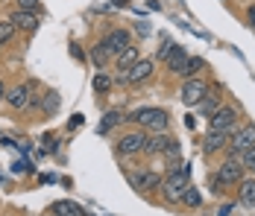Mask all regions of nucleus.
Wrapping results in <instances>:
<instances>
[{
  "instance_id": "c85d7f7f",
  "label": "nucleus",
  "mask_w": 255,
  "mask_h": 216,
  "mask_svg": "<svg viewBox=\"0 0 255 216\" xmlns=\"http://www.w3.org/2000/svg\"><path fill=\"white\" fill-rule=\"evenodd\" d=\"M247 18H250V24L255 26V6H250V9H247Z\"/></svg>"
},
{
  "instance_id": "393cba45",
  "label": "nucleus",
  "mask_w": 255,
  "mask_h": 216,
  "mask_svg": "<svg viewBox=\"0 0 255 216\" xmlns=\"http://www.w3.org/2000/svg\"><path fill=\"white\" fill-rule=\"evenodd\" d=\"M12 35H15V26H12V21H0V44H6Z\"/></svg>"
},
{
  "instance_id": "2eb2a0df",
  "label": "nucleus",
  "mask_w": 255,
  "mask_h": 216,
  "mask_svg": "<svg viewBox=\"0 0 255 216\" xmlns=\"http://www.w3.org/2000/svg\"><path fill=\"white\" fill-rule=\"evenodd\" d=\"M115 62H118V71H129V68L138 62V47H132V44H129L127 50H121V53L115 56Z\"/></svg>"
},
{
  "instance_id": "a878e982",
  "label": "nucleus",
  "mask_w": 255,
  "mask_h": 216,
  "mask_svg": "<svg viewBox=\"0 0 255 216\" xmlns=\"http://www.w3.org/2000/svg\"><path fill=\"white\" fill-rule=\"evenodd\" d=\"M241 158H244V164L250 167V164H255V146H250L247 152H241Z\"/></svg>"
},
{
  "instance_id": "6ab92c4d",
  "label": "nucleus",
  "mask_w": 255,
  "mask_h": 216,
  "mask_svg": "<svg viewBox=\"0 0 255 216\" xmlns=\"http://www.w3.org/2000/svg\"><path fill=\"white\" fill-rule=\"evenodd\" d=\"M197 105L203 108V114H205V117H211V114H214V111L220 108V99H217V94H205L203 99L197 102Z\"/></svg>"
},
{
  "instance_id": "f3484780",
  "label": "nucleus",
  "mask_w": 255,
  "mask_h": 216,
  "mask_svg": "<svg viewBox=\"0 0 255 216\" xmlns=\"http://www.w3.org/2000/svg\"><path fill=\"white\" fill-rule=\"evenodd\" d=\"M85 211L79 208V205H74V202H56L53 205V216H82Z\"/></svg>"
},
{
  "instance_id": "412c9836",
  "label": "nucleus",
  "mask_w": 255,
  "mask_h": 216,
  "mask_svg": "<svg viewBox=\"0 0 255 216\" xmlns=\"http://www.w3.org/2000/svg\"><path fill=\"white\" fill-rule=\"evenodd\" d=\"M91 85H94V91H97V94H106V91H109V88H112V79H109V76H106V73H97V76H94V82H91Z\"/></svg>"
},
{
  "instance_id": "4468645a",
  "label": "nucleus",
  "mask_w": 255,
  "mask_h": 216,
  "mask_svg": "<svg viewBox=\"0 0 255 216\" xmlns=\"http://www.w3.org/2000/svg\"><path fill=\"white\" fill-rule=\"evenodd\" d=\"M164 62H167L170 73H182L185 62H188V53H185V47H173V50H170V56H167Z\"/></svg>"
},
{
  "instance_id": "0eeeda50",
  "label": "nucleus",
  "mask_w": 255,
  "mask_h": 216,
  "mask_svg": "<svg viewBox=\"0 0 255 216\" xmlns=\"http://www.w3.org/2000/svg\"><path fill=\"white\" fill-rule=\"evenodd\" d=\"M144 144H147L144 132H129L118 141V152L121 155H138V152H144Z\"/></svg>"
},
{
  "instance_id": "9b49d317",
  "label": "nucleus",
  "mask_w": 255,
  "mask_h": 216,
  "mask_svg": "<svg viewBox=\"0 0 255 216\" xmlns=\"http://www.w3.org/2000/svg\"><path fill=\"white\" fill-rule=\"evenodd\" d=\"M129 181H132L135 190H153V187H161V178H158L155 172H135V175H129Z\"/></svg>"
},
{
  "instance_id": "2f4dec72",
  "label": "nucleus",
  "mask_w": 255,
  "mask_h": 216,
  "mask_svg": "<svg viewBox=\"0 0 255 216\" xmlns=\"http://www.w3.org/2000/svg\"><path fill=\"white\" fill-rule=\"evenodd\" d=\"M82 216H91V214H82Z\"/></svg>"
},
{
  "instance_id": "39448f33",
  "label": "nucleus",
  "mask_w": 255,
  "mask_h": 216,
  "mask_svg": "<svg viewBox=\"0 0 255 216\" xmlns=\"http://www.w3.org/2000/svg\"><path fill=\"white\" fill-rule=\"evenodd\" d=\"M250 146H255V126H244V129L235 132V141L229 144V155L241 158V152H247Z\"/></svg>"
},
{
  "instance_id": "f8f14e48",
  "label": "nucleus",
  "mask_w": 255,
  "mask_h": 216,
  "mask_svg": "<svg viewBox=\"0 0 255 216\" xmlns=\"http://www.w3.org/2000/svg\"><path fill=\"white\" fill-rule=\"evenodd\" d=\"M12 26L15 29H35L38 26V18H35V12H29V9H18V12H12Z\"/></svg>"
},
{
  "instance_id": "ddd939ff",
  "label": "nucleus",
  "mask_w": 255,
  "mask_h": 216,
  "mask_svg": "<svg viewBox=\"0 0 255 216\" xmlns=\"http://www.w3.org/2000/svg\"><path fill=\"white\" fill-rule=\"evenodd\" d=\"M170 141H173V138H167L164 132H158L155 138H147V144H144V152H150V155H161V152L170 146Z\"/></svg>"
},
{
  "instance_id": "4be33fe9",
  "label": "nucleus",
  "mask_w": 255,
  "mask_h": 216,
  "mask_svg": "<svg viewBox=\"0 0 255 216\" xmlns=\"http://www.w3.org/2000/svg\"><path fill=\"white\" fill-rule=\"evenodd\" d=\"M182 202H185V205H191V208H197L203 199H200V193H197L194 187H191V184H188V187H185V193H182Z\"/></svg>"
},
{
  "instance_id": "423d86ee",
  "label": "nucleus",
  "mask_w": 255,
  "mask_h": 216,
  "mask_svg": "<svg viewBox=\"0 0 255 216\" xmlns=\"http://www.w3.org/2000/svg\"><path fill=\"white\" fill-rule=\"evenodd\" d=\"M129 44H132V41H129V32H127V29H112V32H109V35L100 41V47L106 50L109 56H118V53H121V50H127Z\"/></svg>"
},
{
  "instance_id": "b1692460",
  "label": "nucleus",
  "mask_w": 255,
  "mask_h": 216,
  "mask_svg": "<svg viewBox=\"0 0 255 216\" xmlns=\"http://www.w3.org/2000/svg\"><path fill=\"white\" fill-rule=\"evenodd\" d=\"M91 62H94V65H97V68H103V65H106V62H109V53H106V50H103L100 44H97V47L91 50Z\"/></svg>"
},
{
  "instance_id": "7c9ffc66",
  "label": "nucleus",
  "mask_w": 255,
  "mask_h": 216,
  "mask_svg": "<svg viewBox=\"0 0 255 216\" xmlns=\"http://www.w3.org/2000/svg\"><path fill=\"white\" fill-rule=\"evenodd\" d=\"M250 167H253V172H255V164H250Z\"/></svg>"
},
{
  "instance_id": "dca6fc26",
  "label": "nucleus",
  "mask_w": 255,
  "mask_h": 216,
  "mask_svg": "<svg viewBox=\"0 0 255 216\" xmlns=\"http://www.w3.org/2000/svg\"><path fill=\"white\" fill-rule=\"evenodd\" d=\"M229 141V132H208V138H205V149L208 152H217V149H223Z\"/></svg>"
},
{
  "instance_id": "f03ea898",
  "label": "nucleus",
  "mask_w": 255,
  "mask_h": 216,
  "mask_svg": "<svg viewBox=\"0 0 255 216\" xmlns=\"http://www.w3.org/2000/svg\"><path fill=\"white\" fill-rule=\"evenodd\" d=\"M127 120L141 123V126H147L153 132H164L167 129V111H161V108H135Z\"/></svg>"
},
{
  "instance_id": "9d476101",
  "label": "nucleus",
  "mask_w": 255,
  "mask_h": 216,
  "mask_svg": "<svg viewBox=\"0 0 255 216\" xmlns=\"http://www.w3.org/2000/svg\"><path fill=\"white\" fill-rule=\"evenodd\" d=\"M6 102L15 108V111H21L26 108L29 102H32V96H29V85H18V88H12V91H6Z\"/></svg>"
},
{
  "instance_id": "6e6552de",
  "label": "nucleus",
  "mask_w": 255,
  "mask_h": 216,
  "mask_svg": "<svg viewBox=\"0 0 255 216\" xmlns=\"http://www.w3.org/2000/svg\"><path fill=\"white\" fill-rule=\"evenodd\" d=\"M217 178H220L223 184H235V181H241V178H244V167H241L235 158H229V161H223V164H220Z\"/></svg>"
},
{
  "instance_id": "bb28decb",
  "label": "nucleus",
  "mask_w": 255,
  "mask_h": 216,
  "mask_svg": "<svg viewBox=\"0 0 255 216\" xmlns=\"http://www.w3.org/2000/svg\"><path fill=\"white\" fill-rule=\"evenodd\" d=\"M35 3H38V0H18V9H29V12H32Z\"/></svg>"
},
{
  "instance_id": "a211bd4d",
  "label": "nucleus",
  "mask_w": 255,
  "mask_h": 216,
  "mask_svg": "<svg viewBox=\"0 0 255 216\" xmlns=\"http://www.w3.org/2000/svg\"><path fill=\"white\" fill-rule=\"evenodd\" d=\"M238 184H241V202L253 208L255 205V178H241Z\"/></svg>"
},
{
  "instance_id": "20e7f679",
  "label": "nucleus",
  "mask_w": 255,
  "mask_h": 216,
  "mask_svg": "<svg viewBox=\"0 0 255 216\" xmlns=\"http://www.w3.org/2000/svg\"><path fill=\"white\" fill-rule=\"evenodd\" d=\"M205 94H208V85H205L203 79H197V76H191V79L182 85V91H179V96H182L185 105H197Z\"/></svg>"
},
{
  "instance_id": "1a4fd4ad",
  "label": "nucleus",
  "mask_w": 255,
  "mask_h": 216,
  "mask_svg": "<svg viewBox=\"0 0 255 216\" xmlns=\"http://www.w3.org/2000/svg\"><path fill=\"white\" fill-rule=\"evenodd\" d=\"M150 73H153V62H150V59H138V62H135V65L127 71V82L138 85V82L150 79Z\"/></svg>"
},
{
  "instance_id": "7ed1b4c3",
  "label": "nucleus",
  "mask_w": 255,
  "mask_h": 216,
  "mask_svg": "<svg viewBox=\"0 0 255 216\" xmlns=\"http://www.w3.org/2000/svg\"><path fill=\"white\" fill-rule=\"evenodd\" d=\"M208 120H211V132H232L235 123H238V111L232 105H220Z\"/></svg>"
},
{
  "instance_id": "f257e3e1",
  "label": "nucleus",
  "mask_w": 255,
  "mask_h": 216,
  "mask_svg": "<svg viewBox=\"0 0 255 216\" xmlns=\"http://www.w3.org/2000/svg\"><path fill=\"white\" fill-rule=\"evenodd\" d=\"M188 175H191V167L179 161V167L173 169V172L164 178V184H161L167 202H182V193H185V187H188Z\"/></svg>"
},
{
  "instance_id": "aec40b11",
  "label": "nucleus",
  "mask_w": 255,
  "mask_h": 216,
  "mask_svg": "<svg viewBox=\"0 0 255 216\" xmlns=\"http://www.w3.org/2000/svg\"><path fill=\"white\" fill-rule=\"evenodd\" d=\"M203 59H197V56H191V59H188V62H185V68H182V76H188V79H191V76H197V73L203 71Z\"/></svg>"
},
{
  "instance_id": "cd10ccee",
  "label": "nucleus",
  "mask_w": 255,
  "mask_h": 216,
  "mask_svg": "<svg viewBox=\"0 0 255 216\" xmlns=\"http://www.w3.org/2000/svg\"><path fill=\"white\" fill-rule=\"evenodd\" d=\"M176 47V44H164V47L158 50V56H161V59H167V56H170V50Z\"/></svg>"
},
{
  "instance_id": "5701e85b",
  "label": "nucleus",
  "mask_w": 255,
  "mask_h": 216,
  "mask_svg": "<svg viewBox=\"0 0 255 216\" xmlns=\"http://www.w3.org/2000/svg\"><path fill=\"white\" fill-rule=\"evenodd\" d=\"M121 120H124V114H118V111H109V114H106V120L100 123V132H109L112 126H118Z\"/></svg>"
},
{
  "instance_id": "c756f323",
  "label": "nucleus",
  "mask_w": 255,
  "mask_h": 216,
  "mask_svg": "<svg viewBox=\"0 0 255 216\" xmlns=\"http://www.w3.org/2000/svg\"><path fill=\"white\" fill-rule=\"evenodd\" d=\"M0 99H6V85L0 82Z\"/></svg>"
}]
</instances>
